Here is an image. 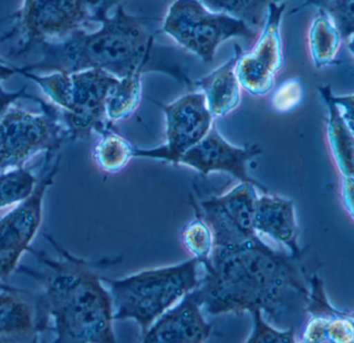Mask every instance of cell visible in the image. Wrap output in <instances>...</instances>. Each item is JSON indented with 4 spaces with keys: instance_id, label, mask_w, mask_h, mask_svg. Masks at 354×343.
<instances>
[{
    "instance_id": "cell-1",
    "label": "cell",
    "mask_w": 354,
    "mask_h": 343,
    "mask_svg": "<svg viewBox=\"0 0 354 343\" xmlns=\"http://www.w3.org/2000/svg\"><path fill=\"white\" fill-rule=\"evenodd\" d=\"M194 209L214 236L212 254L202 263L204 274L194 290L202 309L212 315L239 317L260 311L274 327L297 331L311 302L303 257L268 246L254 230L249 214L218 196Z\"/></svg>"
},
{
    "instance_id": "cell-2",
    "label": "cell",
    "mask_w": 354,
    "mask_h": 343,
    "mask_svg": "<svg viewBox=\"0 0 354 343\" xmlns=\"http://www.w3.org/2000/svg\"><path fill=\"white\" fill-rule=\"evenodd\" d=\"M95 31L79 29L59 41H47L37 49L41 60L23 66L25 72L74 73L99 68L118 78L163 73L194 89L187 64L174 49L158 45L155 33L143 17L129 14L122 3L114 14L100 21Z\"/></svg>"
},
{
    "instance_id": "cell-3",
    "label": "cell",
    "mask_w": 354,
    "mask_h": 343,
    "mask_svg": "<svg viewBox=\"0 0 354 343\" xmlns=\"http://www.w3.org/2000/svg\"><path fill=\"white\" fill-rule=\"evenodd\" d=\"M64 261L39 254L51 274L43 275L44 305L57 343L115 342L111 295L89 263L58 248Z\"/></svg>"
},
{
    "instance_id": "cell-4",
    "label": "cell",
    "mask_w": 354,
    "mask_h": 343,
    "mask_svg": "<svg viewBox=\"0 0 354 343\" xmlns=\"http://www.w3.org/2000/svg\"><path fill=\"white\" fill-rule=\"evenodd\" d=\"M22 87L0 86V172L23 167L41 151H59L71 136L62 111Z\"/></svg>"
},
{
    "instance_id": "cell-5",
    "label": "cell",
    "mask_w": 354,
    "mask_h": 343,
    "mask_svg": "<svg viewBox=\"0 0 354 343\" xmlns=\"http://www.w3.org/2000/svg\"><path fill=\"white\" fill-rule=\"evenodd\" d=\"M202 263L191 259L120 279L102 277L111 295L114 321L133 319L145 335L151 326L199 286Z\"/></svg>"
},
{
    "instance_id": "cell-6",
    "label": "cell",
    "mask_w": 354,
    "mask_h": 343,
    "mask_svg": "<svg viewBox=\"0 0 354 343\" xmlns=\"http://www.w3.org/2000/svg\"><path fill=\"white\" fill-rule=\"evenodd\" d=\"M23 77L35 82L62 111L71 140L85 138L93 132L101 135L111 129L106 116V100L118 77L99 68L46 76L24 72Z\"/></svg>"
},
{
    "instance_id": "cell-7",
    "label": "cell",
    "mask_w": 354,
    "mask_h": 343,
    "mask_svg": "<svg viewBox=\"0 0 354 343\" xmlns=\"http://www.w3.org/2000/svg\"><path fill=\"white\" fill-rule=\"evenodd\" d=\"M100 0H24L20 10L0 19L10 28L0 44L12 43L8 56L26 55L47 41H59L79 29L97 23Z\"/></svg>"
},
{
    "instance_id": "cell-8",
    "label": "cell",
    "mask_w": 354,
    "mask_h": 343,
    "mask_svg": "<svg viewBox=\"0 0 354 343\" xmlns=\"http://www.w3.org/2000/svg\"><path fill=\"white\" fill-rule=\"evenodd\" d=\"M162 31L179 47L212 64L218 47L228 39L255 41L257 31L243 21L214 12L201 0H172L162 22Z\"/></svg>"
},
{
    "instance_id": "cell-9",
    "label": "cell",
    "mask_w": 354,
    "mask_h": 343,
    "mask_svg": "<svg viewBox=\"0 0 354 343\" xmlns=\"http://www.w3.org/2000/svg\"><path fill=\"white\" fill-rule=\"evenodd\" d=\"M157 104L165 116L166 142L153 149L135 147L134 157L178 165L180 158L207 135L214 118L203 93L198 89L171 103Z\"/></svg>"
},
{
    "instance_id": "cell-10",
    "label": "cell",
    "mask_w": 354,
    "mask_h": 343,
    "mask_svg": "<svg viewBox=\"0 0 354 343\" xmlns=\"http://www.w3.org/2000/svg\"><path fill=\"white\" fill-rule=\"evenodd\" d=\"M262 151L258 145L248 147L232 145L222 136L214 124L207 135L180 158L178 165L192 168L202 176H207L212 172L230 174L239 183H251L261 192H268V188L248 172L249 162L261 155Z\"/></svg>"
},
{
    "instance_id": "cell-11",
    "label": "cell",
    "mask_w": 354,
    "mask_h": 343,
    "mask_svg": "<svg viewBox=\"0 0 354 343\" xmlns=\"http://www.w3.org/2000/svg\"><path fill=\"white\" fill-rule=\"evenodd\" d=\"M59 151L46 153L41 178L33 192L12 212L0 219V249H18L25 252L41 225L46 191L53 184L59 168Z\"/></svg>"
},
{
    "instance_id": "cell-12",
    "label": "cell",
    "mask_w": 354,
    "mask_h": 343,
    "mask_svg": "<svg viewBox=\"0 0 354 343\" xmlns=\"http://www.w3.org/2000/svg\"><path fill=\"white\" fill-rule=\"evenodd\" d=\"M212 326L206 322L202 306L192 290L166 311L142 335L145 343H200L212 335Z\"/></svg>"
},
{
    "instance_id": "cell-13",
    "label": "cell",
    "mask_w": 354,
    "mask_h": 343,
    "mask_svg": "<svg viewBox=\"0 0 354 343\" xmlns=\"http://www.w3.org/2000/svg\"><path fill=\"white\" fill-rule=\"evenodd\" d=\"M253 228L260 237H268L286 247L295 257H304L299 247V228L295 203L290 199L268 192H260L255 201Z\"/></svg>"
},
{
    "instance_id": "cell-14",
    "label": "cell",
    "mask_w": 354,
    "mask_h": 343,
    "mask_svg": "<svg viewBox=\"0 0 354 343\" xmlns=\"http://www.w3.org/2000/svg\"><path fill=\"white\" fill-rule=\"evenodd\" d=\"M43 300L6 286L0 293V342H35L46 321L39 315Z\"/></svg>"
},
{
    "instance_id": "cell-15",
    "label": "cell",
    "mask_w": 354,
    "mask_h": 343,
    "mask_svg": "<svg viewBox=\"0 0 354 343\" xmlns=\"http://www.w3.org/2000/svg\"><path fill=\"white\" fill-rule=\"evenodd\" d=\"M236 59L237 51L233 46V54L228 60L206 76L194 80V89L203 93L214 118L229 115L241 104V86L235 74Z\"/></svg>"
},
{
    "instance_id": "cell-16",
    "label": "cell",
    "mask_w": 354,
    "mask_h": 343,
    "mask_svg": "<svg viewBox=\"0 0 354 343\" xmlns=\"http://www.w3.org/2000/svg\"><path fill=\"white\" fill-rule=\"evenodd\" d=\"M328 110V135L330 149L343 178H354V135L335 102L330 85L318 87Z\"/></svg>"
},
{
    "instance_id": "cell-17",
    "label": "cell",
    "mask_w": 354,
    "mask_h": 343,
    "mask_svg": "<svg viewBox=\"0 0 354 343\" xmlns=\"http://www.w3.org/2000/svg\"><path fill=\"white\" fill-rule=\"evenodd\" d=\"M286 6V2L270 4L266 22L255 45L248 51L250 57L258 66L274 76L280 72L284 64L281 24Z\"/></svg>"
},
{
    "instance_id": "cell-18",
    "label": "cell",
    "mask_w": 354,
    "mask_h": 343,
    "mask_svg": "<svg viewBox=\"0 0 354 343\" xmlns=\"http://www.w3.org/2000/svg\"><path fill=\"white\" fill-rule=\"evenodd\" d=\"M308 41L315 68H326L336 62L342 37L326 10L317 8V14L310 26Z\"/></svg>"
},
{
    "instance_id": "cell-19",
    "label": "cell",
    "mask_w": 354,
    "mask_h": 343,
    "mask_svg": "<svg viewBox=\"0 0 354 343\" xmlns=\"http://www.w3.org/2000/svg\"><path fill=\"white\" fill-rule=\"evenodd\" d=\"M142 99V76L118 78L106 100V116L110 124L130 118Z\"/></svg>"
},
{
    "instance_id": "cell-20",
    "label": "cell",
    "mask_w": 354,
    "mask_h": 343,
    "mask_svg": "<svg viewBox=\"0 0 354 343\" xmlns=\"http://www.w3.org/2000/svg\"><path fill=\"white\" fill-rule=\"evenodd\" d=\"M135 147L112 129L101 134L93 157L100 169L107 174L122 172L134 157Z\"/></svg>"
},
{
    "instance_id": "cell-21",
    "label": "cell",
    "mask_w": 354,
    "mask_h": 343,
    "mask_svg": "<svg viewBox=\"0 0 354 343\" xmlns=\"http://www.w3.org/2000/svg\"><path fill=\"white\" fill-rule=\"evenodd\" d=\"M214 12H225L243 21L258 33L266 22L268 8L272 3H282L287 0H201ZM305 1V0H299Z\"/></svg>"
},
{
    "instance_id": "cell-22",
    "label": "cell",
    "mask_w": 354,
    "mask_h": 343,
    "mask_svg": "<svg viewBox=\"0 0 354 343\" xmlns=\"http://www.w3.org/2000/svg\"><path fill=\"white\" fill-rule=\"evenodd\" d=\"M237 51L235 74L241 84V89L254 97H263L268 95L274 84L276 76L262 70L257 64H254L247 51L239 44H234Z\"/></svg>"
},
{
    "instance_id": "cell-23",
    "label": "cell",
    "mask_w": 354,
    "mask_h": 343,
    "mask_svg": "<svg viewBox=\"0 0 354 343\" xmlns=\"http://www.w3.org/2000/svg\"><path fill=\"white\" fill-rule=\"evenodd\" d=\"M181 245L192 259L200 263L209 259L214 248V236L209 225L201 216L196 214L195 219L185 223L179 232Z\"/></svg>"
},
{
    "instance_id": "cell-24",
    "label": "cell",
    "mask_w": 354,
    "mask_h": 343,
    "mask_svg": "<svg viewBox=\"0 0 354 343\" xmlns=\"http://www.w3.org/2000/svg\"><path fill=\"white\" fill-rule=\"evenodd\" d=\"M37 182L35 174L24 166L0 172V209L25 201Z\"/></svg>"
},
{
    "instance_id": "cell-25",
    "label": "cell",
    "mask_w": 354,
    "mask_h": 343,
    "mask_svg": "<svg viewBox=\"0 0 354 343\" xmlns=\"http://www.w3.org/2000/svg\"><path fill=\"white\" fill-rule=\"evenodd\" d=\"M315 6L326 10L340 31L343 41L354 35V0H305L299 8Z\"/></svg>"
},
{
    "instance_id": "cell-26",
    "label": "cell",
    "mask_w": 354,
    "mask_h": 343,
    "mask_svg": "<svg viewBox=\"0 0 354 343\" xmlns=\"http://www.w3.org/2000/svg\"><path fill=\"white\" fill-rule=\"evenodd\" d=\"M253 329L247 342L250 343L295 342V330H280L270 325L260 311L252 313Z\"/></svg>"
},
{
    "instance_id": "cell-27",
    "label": "cell",
    "mask_w": 354,
    "mask_h": 343,
    "mask_svg": "<svg viewBox=\"0 0 354 343\" xmlns=\"http://www.w3.org/2000/svg\"><path fill=\"white\" fill-rule=\"evenodd\" d=\"M304 97L303 83L299 79H289L278 87L272 95V107L280 112L295 109Z\"/></svg>"
},
{
    "instance_id": "cell-28",
    "label": "cell",
    "mask_w": 354,
    "mask_h": 343,
    "mask_svg": "<svg viewBox=\"0 0 354 343\" xmlns=\"http://www.w3.org/2000/svg\"><path fill=\"white\" fill-rule=\"evenodd\" d=\"M334 100L341 108L344 120L354 135V95H335Z\"/></svg>"
},
{
    "instance_id": "cell-29",
    "label": "cell",
    "mask_w": 354,
    "mask_h": 343,
    "mask_svg": "<svg viewBox=\"0 0 354 343\" xmlns=\"http://www.w3.org/2000/svg\"><path fill=\"white\" fill-rule=\"evenodd\" d=\"M342 197L347 211L354 219V178H343Z\"/></svg>"
},
{
    "instance_id": "cell-30",
    "label": "cell",
    "mask_w": 354,
    "mask_h": 343,
    "mask_svg": "<svg viewBox=\"0 0 354 343\" xmlns=\"http://www.w3.org/2000/svg\"><path fill=\"white\" fill-rule=\"evenodd\" d=\"M122 3V0H100L99 6L97 8V23H100L102 19L109 15V10L115 8L118 4Z\"/></svg>"
},
{
    "instance_id": "cell-31",
    "label": "cell",
    "mask_w": 354,
    "mask_h": 343,
    "mask_svg": "<svg viewBox=\"0 0 354 343\" xmlns=\"http://www.w3.org/2000/svg\"><path fill=\"white\" fill-rule=\"evenodd\" d=\"M23 74H24L23 66H10V64H6V62L0 60V83L6 80V79L14 76V75H21V76H23Z\"/></svg>"
},
{
    "instance_id": "cell-32",
    "label": "cell",
    "mask_w": 354,
    "mask_h": 343,
    "mask_svg": "<svg viewBox=\"0 0 354 343\" xmlns=\"http://www.w3.org/2000/svg\"><path fill=\"white\" fill-rule=\"evenodd\" d=\"M348 49L349 51L353 53V55L354 56V35L353 37H351V39H348Z\"/></svg>"
}]
</instances>
